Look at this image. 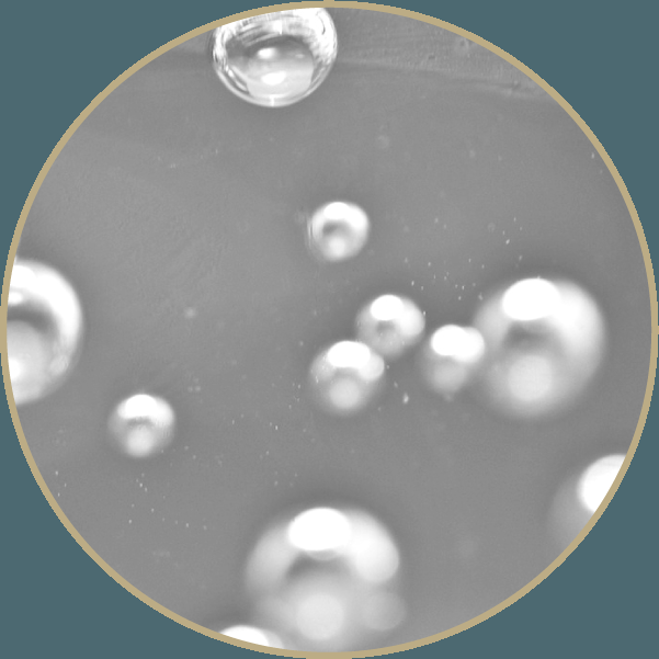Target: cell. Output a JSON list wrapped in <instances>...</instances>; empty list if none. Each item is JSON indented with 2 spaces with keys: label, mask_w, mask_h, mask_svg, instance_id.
<instances>
[{
  "label": "cell",
  "mask_w": 659,
  "mask_h": 659,
  "mask_svg": "<svg viewBox=\"0 0 659 659\" xmlns=\"http://www.w3.org/2000/svg\"><path fill=\"white\" fill-rule=\"evenodd\" d=\"M174 425L171 405L149 394H135L123 399L109 419L112 439L132 457H147L160 452L171 441Z\"/></svg>",
  "instance_id": "cell-4"
},
{
  "label": "cell",
  "mask_w": 659,
  "mask_h": 659,
  "mask_svg": "<svg viewBox=\"0 0 659 659\" xmlns=\"http://www.w3.org/2000/svg\"><path fill=\"white\" fill-rule=\"evenodd\" d=\"M382 356L361 341H340L323 350L310 368L313 390L327 408L352 412L362 408L383 378Z\"/></svg>",
  "instance_id": "cell-3"
},
{
  "label": "cell",
  "mask_w": 659,
  "mask_h": 659,
  "mask_svg": "<svg viewBox=\"0 0 659 659\" xmlns=\"http://www.w3.org/2000/svg\"><path fill=\"white\" fill-rule=\"evenodd\" d=\"M333 21L323 8L255 15L216 31L214 58L224 82L263 106L295 103L315 91L337 56Z\"/></svg>",
  "instance_id": "cell-1"
},
{
  "label": "cell",
  "mask_w": 659,
  "mask_h": 659,
  "mask_svg": "<svg viewBox=\"0 0 659 659\" xmlns=\"http://www.w3.org/2000/svg\"><path fill=\"white\" fill-rule=\"evenodd\" d=\"M287 622L313 641L330 640L341 634L345 625L346 609L337 593L309 591L300 595L291 611Z\"/></svg>",
  "instance_id": "cell-10"
},
{
  "label": "cell",
  "mask_w": 659,
  "mask_h": 659,
  "mask_svg": "<svg viewBox=\"0 0 659 659\" xmlns=\"http://www.w3.org/2000/svg\"><path fill=\"white\" fill-rule=\"evenodd\" d=\"M368 230V217L360 206L338 201L319 207L307 224L311 250L331 262L355 255L365 245Z\"/></svg>",
  "instance_id": "cell-7"
},
{
  "label": "cell",
  "mask_w": 659,
  "mask_h": 659,
  "mask_svg": "<svg viewBox=\"0 0 659 659\" xmlns=\"http://www.w3.org/2000/svg\"><path fill=\"white\" fill-rule=\"evenodd\" d=\"M485 352V338L478 329L443 326L432 333L424 348L422 366L427 379L439 390H456Z\"/></svg>",
  "instance_id": "cell-6"
},
{
  "label": "cell",
  "mask_w": 659,
  "mask_h": 659,
  "mask_svg": "<svg viewBox=\"0 0 659 659\" xmlns=\"http://www.w3.org/2000/svg\"><path fill=\"white\" fill-rule=\"evenodd\" d=\"M220 633L228 637L259 646L283 648V643L277 635L254 626L236 625Z\"/></svg>",
  "instance_id": "cell-14"
},
{
  "label": "cell",
  "mask_w": 659,
  "mask_h": 659,
  "mask_svg": "<svg viewBox=\"0 0 659 659\" xmlns=\"http://www.w3.org/2000/svg\"><path fill=\"white\" fill-rule=\"evenodd\" d=\"M285 530L298 552L328 558L340 555L350 533V518L333 508H313L297 514Z\"/></svg>",
  "instance_id": "cell-9"
},
{
  "label": "cell",
  "mask_w": 659,
  "mask_h": 659,
  "mask_svg": "<svg viewBox=\"0 0 659 659\" xmlns=\"http://www.w3.org/2000/svg\"><path fill=\"white\" fill-rule=\"evenodd\" d=\"M425 319L409 298L385 294L370 302L356 318L357 337L378 354H401L423 332Z\"/></svg>",
  "instance_id": "cell-5"
},
{
  "label": "cell",
  "mask_w": 659,
  "mask_h": 659,
  "mask_svg": "<svg viewBox=\"0 0 659 659\" xmlns=\"http://www.w3.org/2000/svg\"><path fill=\"white\" fill-rule=\"evenodd\" d=\"M561 302L563 294L556 284L541 277H529L504 292L501 308L512 321L534 323L553 317Z\"/></svg>",
  "instance_id": "cell-11"
},
{
  "label": "cell",
  "mask_w": 659,
  "mask_h": 659,
  "mask_svg": "<svg viewBox=\"0 0 659 659\" xmlns=\"http://www.w3.org/2000/svg\"><path fill=\"white\" fill-rule=\"evenodd\" d=\"M82 334L79 299L49 266L16 261L8 299L7 348L16 405L48 394L69 372Z\"/></svg>",
  "instance_id": "cell-2"
},
{
  "label": "cell",
  "mask_w": 659,
  "mask_h": 659,
  "mask_svg": "<svg viewBox=\"0 0 659 659\" xmlns=\"http://www.w3.org/2000/svg\"><path fill=\"white\" fill-rule=\"evenodd\" d=\"M350 533L340 553L355 577L379 584L394 577L399 565L397 548L384 527L362 513H348Z\"/></svg>",
  "instance_id": "cell-8"
},
{
  "label": "cell",
  "mask_w": 659,
  "mask_h": 659,
  "mask_svg": "<svg viewBox=\"0 0 659 659\" xmlns=\"http://www.w3.org/2000/svg\"><path fill=\"white\" fill-rule=\"evenodd\" d=\"M297 554L298 550L289 542L285 529L268 533L250 557V583L257 588L274 587L283 579Z\"/></svg>",
  "instance_id": "cell-12"
},
{
  "label": "cell",
  "mask_w": 659,
  "mask_h": 659,
  "mask_svg": "<svg viewBox=\"0 0 659 659\" xmlns=\"http://www.w3.org/2000/svg\"><path fill=\"white\" fill-rule=\"evenodd\" d=\"M624 461L625 455H609L592 463L581 475L576 487V496L579 504L589 515L594 514L603 503Z\"/></svg>",
  "instance_id": "cell-13"
}]
</instances>
